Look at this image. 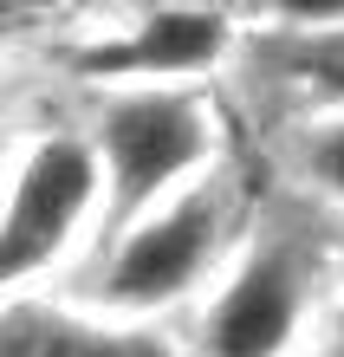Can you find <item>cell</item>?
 I'll list each match as a JSON object with an SVG mask.
<instances>
[{"mask_svg":"<svg viewBox=\"0 0 344 357\" xmlns=\"http://www.w3.org/2000/svg\"><path fill=\"white\" fill-rule=\"evenodd\" d=\"M227 234H234L227 182L208 176V182L182 188L176 202H163L156 215H143L137 227H124L111 241V260L98 266L91 299L104 312H117V319H149V312L182 305L221 266Z\"/></svg>","mask_w":344,"mask_h":357,"instance_id":"obj_2","label":"cell"},{"mask_svg":"<svg viewBox=\"0 0 344 357\" xmlns=\"http://www.w3.org/2000/svg\"><path fill=\"white\" fill-rule=\"evenodd\" d=\"M312 254L286 234L253 241L202 305V357H292L318 305Z\"/></svg>","mask_w":344,"mask_h":357,"instance_id":"obj_4","label":"cell"},{"mask_svg":"<svg viewBox=\"0 0 344 357\" xmlns=\"http://www.w3.org/2000/svg\"><path fill=\"white\" fill-rule=\"evenodd\" d=\"M331 351L344 357V292H338V305H331Z\"/></svg>","mask_w":344,"mask_h":357,"instance_id":"obj_8","label":"cell"},{"mask_svg":"<svg viewBox=\"0 0 344 357\" xmlns=\"http://www.w3.org/2000/svg\"><path fill=\"white\" fill-rule=\"evenodd\" d=\"M227 7H143L117 39H98L78 59L84 78H130V85H188V78L214 72L234 52Z\"/></svg>","mask_w":344,"mask_h":357,"instance_id":"obj_5","label":"cell"},{"mask_svg":"<svg viewBox=\"0 0 344 357\" xmlns=\"http://www.w3.org/2000/svg\"><path fill=\"white\" fill-rule=\"evenodd\" d=\"M104 215V162L84 137H39L0 202V305L20 280L46 273L84 234V221Z\"/></svg>","mask_w":344,"mask_h":357,"instance_id":"obj_3","label":"cell"},{"mask_svg":"<svg viewBox=\"0 0 344 357\" xmlns=\"http://www.w3.org/2000/svg\"><path fill=\"white\" fill-rule=\"evenodd\" d=\"M98 162H104V227L111 241L182 188L214 176V111L188 85H130L98 111Z\"/></svg>","mask_w":344,"mask_h":357,"instance_id":"obj_1","label":"cell"},{"mask_svg":"<svg viewBox=\"0 0 344 357\" xmlns=\"http://www.w3.org/2000/svg\"><path fill=\"white\" fill-rule=\"evenodd\" d=\"M0 357H176V351L137 325H111L46 299H7L0 305Z\"/></svg>","mask_w":344,"mask_h":357,"instance_id":"obj_6","label":"cell"},{"mask_svg":"<svg viewBox=\"0 0 344 357\" xmlns=\"http://www.w3.org/2000/svg\"><path fill=\"white\" fill-rule=\"evenodd\" d=\"M292 162H299V182H306L325 208H338V215H344V104L312 111L306 123H299Z\"/></svg>","mask_w":344,"mask_h":357,"instance_id":"obj_7","label":"cell"}]
</instances>
